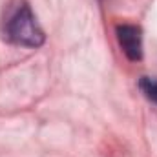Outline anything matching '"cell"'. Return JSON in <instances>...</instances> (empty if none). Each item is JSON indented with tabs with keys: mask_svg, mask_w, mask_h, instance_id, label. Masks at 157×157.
<instances>
[{
	"mask_svg": "<svg viewBox=\"0 0 157 157\" xmlns=\"http://www.w3.org/2000/svg\"><path fill=\"white\" fill-rule=\"evenodd\" d=\"M6 39L17 46L39 48L44 44V31L28 4H20L6 22Z\"/></svg>",
	"mask_w": 157,
	"mask_h": 157,
	"instance_id": "1",
	"label": "cell"
},
{
	"mask_svg": "<svg viewBox=\"0 0 157 157\" xmlns=\"http://www.w3.org/2000/svg\"><path fill=\"white\" fill-rule=\"evenodd\" d=\"M139 88H141L143 95H144L150 102L157 104V78L141 77V80H139Z\"/></svg>",
	"mask_w": 157,
	"mask_h": 157,
	"instance_id": "3",
	"label": "cell"
},
{
	"mask_svg": "<svg viewBox=\"0 0 157 157\" xmlns=\"http://www.w3.org/2000/svg\"><path fill=\"white\" fill-rule=\"evenodd\" d=\"M117 40L122 53L130 60H141L143 59V35L141 28L132 24H121L117 26Z\"/></svg>",
	"mask_w": 157,
	"mask_h": 157,
	"instance_id": "2",
	"label": "cell"
}]
</instances>
